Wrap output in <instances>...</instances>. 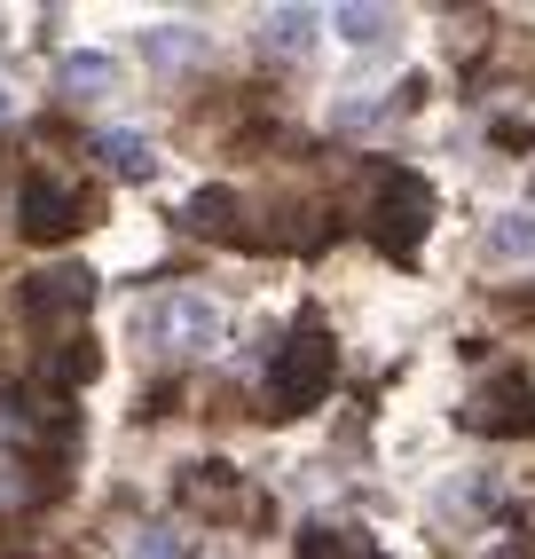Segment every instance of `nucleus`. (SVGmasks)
<instances>
[{
	"label": "nucleus",
	"mask_w": 535,
	"mask_h": 559,
	"mask_svg": "<svg viewBox=\"0 0 535 559\" xmlns=\"http://www.w3.org/2000/svg\"><path fill=\"white\" fill-rule=\"evenodd\" d=\"M0 119H9V87H0Z\"/></svg>",
	"instance_id": "20"
},
{
	"label": "nucleus",
	"mask_w": 535,
	"mask_h": 559,
	"mask_svg": "<svg viewBox=\"0 0 535 559\" xmlns=\"http://www.w3.org/2000/svg\"><path fill=\"white\" fill-rule=\"evenodd\" d=\"M480 48H488V16H480V9H465V16L449 24V56H465V63H473Z\"/></svg>",
	"instance_id": "17"
},
{
	"label": "nucleus",
	"mask_w": 535,
	"mask_h": 559,
	"mask_svg": "<svg viewBox=\"0 0 535 559\" xmlns=\"http://www.w3.org/2000/svg\"><path fill=\"white\" fill-rule=\"evenodd\" d=\"M174 497H181L189 512H205V520H245V512H260V504H252V489H245V473H237V465H221V457L181 465Z\"/></svg>",
	"instance_id": "6"
},
{
	"label": "nucleus",
	"mask_w": 535,
	"mask_h": 559,
	"mask_svg": "<svg viewBox=\"0 0 535 559\" xmlns=\"http://www.w3.org/2000/svg\"><path fill=\"white\" fill-rule=\"evenodd\" d=\"M87 300H95V276L71 260V269H40L24 284V316L32 323H63V316H87Z\"/></svg>",
	"instance_id": "7"
},
{
	"label": "nucleus",
	"mask_w": 535,
	"mask_h": 559,
	"mask_svg": "<svg viewBox=\"0 0 535 559\" xmlns=\"http://www.w3.org/2000/svg\"><path fill=\"white\" fill-rule=\"evenodd\" d=\"M40 379H48V386H87V379H95V347H87V340H56V355L40 362Z\"/></svg>",
	"instance_id": "14"
},
{
	"label": "nucleus",
	"mask_w": 535,
	"mask_h": 559,
	"mask_svg": "<svg viewBox=\"0 0 535 559\" xmlns=\"http://www.w3.org/2000/svg\"><path fill=\"white\" fill-rule=\"evenodd\" d=\"M323 24L338 32V40H355V48H370V40H387V32H394V9H331Z\"/></svg>",
	"instance_id": "15"
},
{
	"label": "nucleus",
	"mask_w": 535,
	"mask_h": 559,
	"mask_svg": "<svg viewBox=\"0 0 535 559\" xmlns=\"http://www.w3.org/2000/svg\"><path fill=\"white\" fill-rule=\"evenodd\" d=\"M95 213V190H80V181H56V174H32L24 198H16V229L32 245H63L71 229H87Z\"/></svg>",
	"instance_id": "4"
},
{
	"label": "nucleus",
	"mask_w": 535,
	"mask_h": 559,
	"mask_svg": "<svg viewBox=\"0 0 535 559\" xmlns=\"http://www.w3.org/2000/svg\"><path fill=\"white\" fill-rule=\"evenodd\" d=\"M95 158L119 181H150V174H158V142L134 134V127H110V134H95Z\"/></svg>",
	"instance_id": "8"
},
{
	"label": "nucleus",
	"mask_w": 535,
	"mask_h": 559,
	"mask_svg": "<svg viewBox=\"0 0 535 559\" xmlns=\"http://www.w3.org/2000/svg\"><path fill=\"white\" fill-rule=\"evenodd\" d=\"M127 559H181V544H174L166 528H142V536L127 544Z\"/></svg>",
	"instance_id": "18"
},
{
	"label": "nucleus",
	"mask_w": 535,
	"mask_h": 559,
	"mask_svg": "<svg viewBox=\"0 0 535 559\" xmlns=\"http://www.w3.org/2000/svg\"><path fill=\"white\" fill-rule=\"evenodd\" d=\"M456 418H465L473 433H488V441H504V433H527V426H535V386L520 379V370H504V379L473 386Z\"/></svg>",
	"instance_id": "5"
},
{
	"label": "nucleus",
	"mask_w": 535,
	"mask_h": 559,
	"mask_svg": "<svg viewBox=\"0 0 535 559\" xmlns=\"http://www.w3.org/2000/svg\"><path fill=\"white\" fill-rule=\"evenodd\" d=\"M142 56H150V63H198V56H205V32L158 24V32H142Z\"/></svg>",
	"instance_id": "13"
},
{
	"label": "nucleus",
	"mask_w": 535,
	"mask_h": 559,
	"mask_svg": "<svg viewBox=\"0 0 535 559\" xmlns=\"http://www.w3.org/2000/svg\"><path fill=\"white\" fill-rule=\"evenodd\" d=\"M134 340L158 362H189V355H205L221 340V308L205 300V292H189V284H166L158 300L134 308Z\"/></svg>",
	"instance_id": "1"
},
{
	"label": "nucleus",
	"mask_w": 535,
	"mask_h": 559,
	"mask_svg": "<svg viewBox=\"0 0 535 559\" xmlns=\"http://www.w3.org/2000/svg\"><path fill=\"white\" fill-rule=\"evenodd\" d=\"M205 559H221V551H205Z\"/></svg>",
	"instance_id": "22"
},
{
	"label": "nucleus",
	"mask_w": 535,
	"mask_h": 559,
	"mask_svg": "<svg viewBox=\"0 0 535 559\" xmlns=\"http://www.w3.org/2000/svg\"><path fill=\"white\" fill-rule=\"evenodd\" d=\"M426 221H433V190L417 174L387 166L370 181V237L387 245V252H417V237H426Z\"/></svg>",
	"instance_id": "3"
},
{
	"label": "nucleus",
	"mask_w": 535,
	"mask_h": 559,
	"mask_svg": "<svg viewBox=\"0 0 535 559\" xmlns=\"http://www.w3.org/2000/svg\"><path fill=\"white\" fill-rule=\"evenodd\" d=\"M331 340L316 323H299L292 340L276 347V362H268V409H276V418H299V409H316L323 394H331Z\"/></svg>",
	"instance_id": "2"
},
{
	"label": "nucleus",
	"mask_w": 535,
	"mask_h": 559,
	"mask_svg": "<svg viewBox=\"0 0 535 559\" xmlns=\"http://www.w3.org/2000/svg\"><path fill=\"white\" fill-rule=\"evenodd\" d=\"M237 213H245V198H237V190H198V198H189V229H198V237H228V245H245Z\"/></svg>",
	"instance_id": "11"
},
{
	"label": "nucleus",
	"mask_w": 535,
	"mask_h": 559,
	"mask_svg": "<svg viewBox=\"0 0 535 559\" xmlns=\"http://www.w3.org/2000/svg\"><path fill=\"white\" fill-rule=\"evenodd\" d=\"M299 559H387V551H378L370 536H355V528H323L316 520V528L299 536Z\"/></svg>",
	"instance_id": "12"
},
{
	"label": "nucleus",
	"mask_w": 535,
	"mask_h": 559,
	"mask_svg": "<svg viewBox=\"0 0 535 559\" xmlns=\"http://www.w3.org/2000/svg\"><path fill=\"white\" fill-rule=\"evenodd\" d=\"M316 32H323L316 9H268L260 16V56H308Z\"/></svg>",
	"instance_id": "9"
},
{
	"label": "nucleus",
	"mask_w": 535,
	"mask_h": 559,
	"mask_svg": "<svg viewBox=\"0 0 535 559\" xmlns=\"http://www.w3.org/2000/svg\"><path fill=\"white\" fill-rule=\"evenodd\" d=\"M378 110H387V95H355V103H338V110H331V119H338V127H370V119H378Z\"/></svg>",
	"instance_id": "19"
},
{
	"label": "nucleus",
	"mask_w": 535,
	"mask_h": 559,
	"mask_svg": "<svg viewBox=\"0 0 535 559\" xmlns=\"http://www.w3.org/2000/svg\"><path fill=\"white\" fill-rule=\"evenodd\" d=\"M119 80H127V71L110 63V56H95V48L63 56V95H80V103H95V95H119Z\"/></svg>",
	"instance_id": "10"
},
{
	"label": "nucleus",
	"mask_w": 535,
	"mask_h": 559,
	"mask_svg": "<svg viewBox=\"0 0 535 559\" xmlns=\"http://www.w3.org/2000/svg\"><path fill=\"white\" fill-rule=\"evenodd\" d=\"M488 260H535V213L520 221H496V229H488Z\"/></svg>",
	"instance_id": "16"
},
{
	"label": "nucleus",
	"mask_w": 535,
	"mask_h": 559,
	"mask_svg": "<svg viewBox=\"0 0 535 559\" xmlns=\"http://www.w3.org/2000/svg\"><path fill=\"white\" fill-rule=\"evenodd\" d=\"M527 198H535V174H527Z\"/></svg>",
	"instance_id": "21"
}]
</instances>
